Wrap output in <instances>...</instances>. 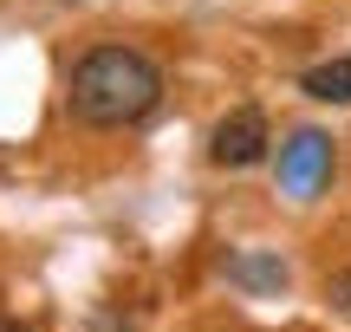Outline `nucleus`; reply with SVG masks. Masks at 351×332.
Wrapping results in <instances>:
<instances>
[{
    "mask_svg": "<svg viewBox=\"0 0 351 332\" xmlns=\"http://www.w3.org/2000/svg\"><path fill=\"white\" fill-rule=\"evenodd\" d=\"M156 98H163V72H156L137 46H91L85 59L72 65V85H65L72 117L91 124V130L137 124V117L156 111Z\"/></svg>",
    "mask_w": 351,
    "mask_h": 332,
    "instance_id": "obj_1",
    "label": "nucleus"
},
{
    "mask_svg": "<svg viewBox=\"0 0 351 332\" xmlns=\"http://www.w3.org/2000/svg\"><path fill=\"white\" fill-rule=\"evenodd\" d=\"M326 182H332V137L326 130H293L280 143V189L293 202H313Z\"/></svg>",
    "mask_w": 351,
    "mask_h": 332,
    "instance_id": "obj_2",
    "label": "nucleus"
},
{
    "mask_svg": "<svg viewBox=\"0 0 351 332\" xmlns=\"http://www.w3.org/2000/svg\"><path fill=\"white\" fill-rule=\"evenodd\" d=\"M267 117L254 111V104H241V111H228L221 124H215V137H208V156L221 169H247V163H261L267 156Z\"/></svg>",
    "mask_w": 351,
    "mask_h": 332,
    "instance_id": "obj_3",
    "label": "nucleus"
},
{
    "mask_svg": "<svg viewBox=\"0 0 351 332\" xmlns=\"http://www.w3.org/2000/svg\"><path fill=\"white\" fill-rule=\"evenodd\" d=\"M228 281L247 294H280L287 287V261L280 254H228Z\"/></svg>",
    "mask_w": 351,
    "mask_h": 332,
    "instance_id": "obj_4",
    "label": "nucleus"
},
{
    "mask_svg": "<svg viewBox=\"0 0 351 332\" xmlns=\"http://www.w3.org/2000/svg\"><path fill=\"white\" fill-rule=\"evenodd\" d=\"M306 98L319 104H351V59H326L306 72Z\"/></svg>",
    "mask_w": 351,
    "mask_h": 332,
    "instance_id": "obj_5",
    "label": "nucleus"
},
{
    "mask_svg": "<svg viewBox=\"0 0 351 332\" xmlns=\"http://www.w3.org/2000/svg\"><path fill=\"white\" fill-rule=\"evenodd\" d=\"M326 300H332V313H345V320H351V268L326 281Z\"/></svg>",
    "mask_w": 351,
    "mask_h": 332,
    "instance_id": "obj_6",
    "label": "nucleus"
},
{
    "mask_svg": "<svg viewBox=\"0 0 351 332\" xmlns=\"http://www.w3.org/2000/svg\"><path fill=\"white\" fill-rule=\"evenodd\" d=\"M0 332H26V326H20V320H0Z\"/></svg>",
    "mask_w": 351,
    "mask_h": 332,
    "instance_id": "obj_7",
    "label": "nucleus"
}]
</instances>
